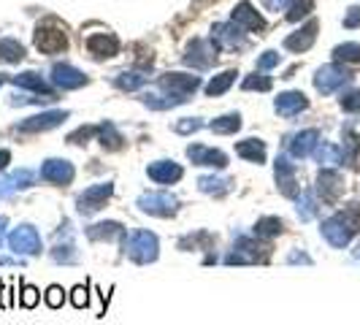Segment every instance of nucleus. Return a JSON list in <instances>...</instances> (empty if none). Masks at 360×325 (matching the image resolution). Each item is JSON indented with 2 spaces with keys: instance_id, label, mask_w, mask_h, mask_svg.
Here are the masks:
<instances>
[{
  "instance_id": "26",
  "label": "nucleus",
  "mask_w": 360,
  "mask_h": 325,
  "mask_svg": "<svg viewBox=\"0 0 360 325\" xmlns=\"http://www.w3.org/2000/svg\"><path fill=\"white\" fill-rule=\"evenodd\" d=\"M233 179H228V176H201L198 179V187H201V193H206V196H225V193H231L233 190Z\"/></svg>"
},
{
  "instance_id": "51",
  "label": "nucleus",
  "mask_w": 360,
  "mask_h": 325,
  "mask_svg": "<svg viewBox=\"0 0 360 325\" xmlns=\"http://www.w3.org/2000/svg\"><path fill=\"white\" fill-rule=\"evenodd\" d=\"M8 163H11V152H8V150H0V171H3V168H6Z\"/></svg>"
},
{
  "instance_id": "21",
  "label": "nucleus",
  "mask_w": 360,
  "mask_h": 325,
  "mask_svg": "<svg viewBox=\"0 0 360 325\" xmlns=\"http://www.w3.org/2000/svg\"><path fill=\"white\" fill-rule=\"evenodd\" d=\"M274 174H277V184L284 196H295V168L287 157H277L274 163Z\"/></svg>"
},
{
  "instance_id": "24",
  "label": "nucleus",
  "mask_w": 360,
  "mask_h": 325,
  "mask_svg": "<svg viewBox=\"0 0 360 325\" xmlns=\"http://www.w3.org/2000/svg\"><path fill=\"white\" fill-rule=\"evenodd\" d=\"M236 154L238 157H244L247 163H265V141H260V138H244V141H238L236 144Z\"/></svg>"
},
{
  "instance_id": "41",
  "label": "nucleus",
  "mask_w": 360,
  "mask_h": 325,
  "mask_svg": "<svg viewBox=\"0 0 360 325\" xmlns=\"http://www.w3.org/2000/svg\"><path fill=\"white\" fill-rule=\"evenodd\" d=\"M38 301H41V293H38L33 285H22V299H19V303H22L25 309H35Z\"/></svg>"
},
{
  "instance_id": "20",
  "label": "nucleus",
  "mask_w": 360,
  "mask_h": 325,
  "mask_svg": "<svg viewBox=\"0 0 360 325\" xmlns=\"http://www.w3.org/2000/svg\"><path fill=\"white\" fill-rule=\"evenodd\" d=\"M51 260H54V263H63V266H74V263H79V252H76L74 239H71V230L65 233V239L57 236V244L51 247Z\"/></svg>"
},
{
  "instance_id": "52",
  "label": "nucleus",
  "mask_w": 360,
  "mask_h": 325,
  "mask_svg": "<svg viewBox=\"0 0 360 325\" xmlns=\"http://www.w3.org/2000/svg\"><path fill=\"white\" fill-rule=\"evenodd\" d=\"M6 225H8V220H6V217H0V247L6 244Z\"/></svg>"
},
{
  "instance_id": "25",
  "label": "nucleus",
  "mask_w": 360,
  "mask_h": 325,
  "mask_svg": "<svg viewBox=\"0 0 360 325\" xmlns=\"http://www.w3.org/2000/svg\"><path fill=\"white\" fill-rule=\"evenodd\" d=\"M317 138H320V133H317V130H304V133H295V136L287 141V150H290L293 157H306L309 152L314 150Z\"/></svg>"
},
{
  "instance_id": "54",
  "label": "nucleus",
  "mask_w": 360,
  "mask_h": 325,
  "mask_svg": "<svg viewBox=\"0 0 360 325\" xmlns=\"http://www.w3.org/2000/svg\"><path fill=\"white\" fill-rule=\"evenodd\" d=\"M8 79H11V76H6V74H0V84H6V81H8Z\"/></svg>"
},
{
  "instance_id": "53",
  "label": "nucleus",
  "mask_w": 360,
  "mask_h": 325,
  "mask_svg": "<svg viewBox=\"0 0 360 325\" xmlns=\"http://www.w3.org/2000/svg\"><path fill=\"white\" fill-rule=\"evenodd\" d=\"M0 266H17V260H11V257H3V255H0Z\"/></svg>"
},
{
  "instance_id": "40",
  "label": "nucleus",
  "mask_w": 360,
  "mask_h": 325,
  "mask_svg": "<svg viewBox=\"0 0 360 325\" xmlns=\"http://www.w3.org/2000/svg\"><path fill=\"white\" fill-rule=\"evenodd\" d=\"M279 51H263L260 57H257V71H271V68H277L279 65Z\"/></svg>"
},
{
  "instance_id": "15",
  "label": "nucleus",
  "mask_w": 360,
  "mask_h": 325,
  "mask_svg": "<svg viewBox=\"0 0 360 325\" xmlns=\"http://www.w3.org/2000/svg\"><path fill=\"white\" fill-rule=\"evenodd\" d=\"M147 176L157 182V184H177L181 176H184V168L174 160H154L147 168Z\"/></svg>"
},
{
  "instance_id": "31",
  "label": "nucleus",
  "mask_w": 360,
  "mask_h": 325,
  "mask_svg": "<svg viewBox=\"0 0 360 325\" xmlns=\"http://www.w3.org/2000/svg\"><path fill=\"white\" fill-rule=\"evenodd\" d=\"M282 230H284V223L279 217H260L255 223L257 239H271V236H279Z\"/></svg>"
},
{
  "instance_id": "18",
  "label": "nucleus",
  "mask_w": 360,
  "mask_h": 325,
  "mask_svg": "<svg viewBox=\"0 0 360 325\" xmlns=\"http://www.w3.org/2000/svg\"><path fill=\"white\" fill-rule=\"evenodd\" d=\"M309 106V100L304 93H295V90H290V93H282L279 98L274 100V109H277V114L279 117H295V114H301L304 109Z\"/></svg>"
},
{
  "instance_id": "34",
  "label": "nucleus",
  "mask_w": 360,
  "mask_h": 325,
  "mask_svg": "<svg viewBox=\"0 0 360 325\" xmlns=\"http://www.w3.org/2000/svg\"><path fill=\"white\" fill-rule=\"evenodd\" d=\"M322 233H325V239L336 244V247H344L347 244V239H350V230H344V225L338 223V220H328L325 225H322Z\"/></svg>"
},
{
  "instance_id": "35",
  "label": "nucleus",
  "mask_w": 360,
  "mask_h": 325,
  "mask_svg": "<svg viewBox=\"0 0 360 325\" xmlns=\"http://www.w3.org/2000/svg\"><path fill=\"white\" fill-rule=\"evenodd\" d=\"M271 84H274V81H271V79H268L265 74H249L247 79H244V81H241V87H244L247 93H249V90H257V93H268V90H271Z\"/></svg>"
},
{
  "instance_id": "50",
  "label": "nucleus",
  "mask_w": 360,
  "mask_h": 325,
  "mask_svg": "<svg viewBox=\"0 0 360 325\" xmlns=\"http://www.w3.org/2000/svg\"><path fill=\"white\" fill-rule=\"evenodd\" d=\"M287 260H290V263H309V257L304 255V252H293Z\"/></svg>"
},
{
  "instance_id": "23",
  "label": "nucleus",
  "mask_w": 360,
  "mask_h": 325,
  "mask_svg": "<svg viewBox=\"0 0 360 325\" xmlns=\"http://www.w3.org/2000/svg\"><path fill=\"white\" fill-rule=\"evenodd\" d=\"M122 233H125V228L117 220H106V223H95V225L87 228V239L90 241H111V239H117Z\"/></svg>"
},
{
  "instance_id": "10",
  "label": "nucleus",
  "mask_w": 360,
  "mask_h": 325,
  "mask_svg": "<svg viewBox=\"0 0 360 325\" xmlns=\"http://www.w3.org/2000/svg\"><path fill=\"white\" fill-rule=\"evenodd\" d=\"M65 120H68V111H41V114L27 117L25 122H19L17 130L19 133H47L51 127L63 125Z\"/></svg>"
},
{
  "instance_id": "42",
  "label": "nucleus",
  "mask_w": 360,
  "mask_h": 325,
  "mask_svg": "<svg viewBox=\"0 0 360 325\" xmlns=\"http://www.w3.org/2000/svg\"><path fill=\"white\" fill-rule=\"evenodd\" d=\"M44 299H47V306H49V309H60V306H63V301H65V290H63L60 285H51Z\"/></svg>"
},
{
  "instance_id": "27",
  "label": "nucleus",
  "mask_w": 360,
  "mask_h": 325,
  "mask_svg": "<svg viewBox=\"0 0 360 325\" xmlns=\"http://www.w3.org/2000/svg\"><path fill=\"white\" fill-rule=\"evenodd\" d=\"M98 141L103 144V150H108V152H117L125 147V138H122V133L114 127V122L98 125Z\"/></svg>"
},
{
  "instance_id": "19",
  "label": "nucleus",
  "mask_w": 360,
  "mask_h": 325,
  "mask_svg": "<svg viewBox=\"0 0 360 325\" xmlns=\"http://www.w3.org/2000/svg\"><path fill=\"white\" fill-rule=\"evenodd\" d=\"M314 38H317V22L311 19L306 27H301V30H295L293 35H287L284 38V49L287 51H306L311 44H314Z\"/></svg>"
},
{
  "instance_id": "44",
  "label": "nucleus",
  "mask_w": 360,
  "mask_h": 325,
  "mask_svg": "<svg viewBox=\"0 0 360 325\" xmlns=\"http://www.w3.org/2000/svg\"><path fill=\"white\" fill-rule=\"evenodd\" d=\"M33 182H35V174H33V171H27V168H22V171H17V174H14V184H17V190H27V187H33Z\"/></svg>"
},
{
  "instance_id": "45",
  "label": "nucleus",
  "mask_w": 360,
  "mask_h": 325,
  "mask_svg": "<svg viewBox=\"0 0 360 325\" xmlns=\"http://www.w3.org/2000/svg\"><path fill=\"white\" fill-rule=\"evenodd\" d=\"M14 190H17L14 176H0V198H8Z\"/></svg>"
},
{
  "instance_id": "1",
  "label": "nucleus",
  "mask_w": 360,
  "mask_h": 325,
  "mask_svg": "<svg viewBox=\"0 0 360 325\" xmlns=\"http://www.w3.org/2000/svg\"><path fill=\"white\" fill-rule=\"evenodd\" d=\"M125 255L138 266H149L160 255V241L152 230H136L125 239Z\"/></svg>"
},
{
  "instance_id": "4",
  "label": "nucleus",
  "mask_w": 360,
  "mask_h": 325,
  "mask_svg": "<svg viewBox=\"0 0 360 325\" xmlns=\"http://www.w3.org/2000/svg\"><path fill=\"white\" fill-rule=\"evenodd\" d=\"M136 206L144 214H152V217H174L177 209H179V198L171 196V193H144Z\"/></svg>"
},
{
  "instance_id": "5",
  "label": "nucleus",
  "mask_w": 360,
  "mask_h": 325,
  "mask_svg": "<svg viewBox=\"0 0 360 325\" xmlns=\"http://www.w3.org/2000/svg\"><path fill=\"white\" fill-rule=\"evenodd\" d=\"M217 44L208 38H193V44L187 47V54H184V63L190 65V68H195V71H206V68H211L214 63H217Z\"/></svg>"
},
{
  "instance_id": "37",
  "label": "nucleus",
  "mask_w": 360,
  "mask_h": 325,
  "mask_svg": "<svg viewBox=\"0 0 360 325\" xmlns=\"http://www.w3.org/2000/svg\"><path fill=\"white\" fill-rule=\"evenodd\" d=\"M334 54L347 63H360V44H341V47H336Z\"/></svg>"
},
{
  "instance_id": "7",
  "label": "nucleus",
  "mask_w": 360,
  "mask_h": 325,
  "mask_svg": "<svg viewBox=\"0 0 360 325\" xmlns=\"http://www.w3.org/2000/svg\"><path fill=\"white\" fill-rule=\"evenodd\" d=\"M38 176H41L44 182H49V184H57V187H68V184L74 182V176H76V168H74V163H71V160L49 157V160L41 166Z\"/></svg>"
},
{
  "instance_id": "11",
  "label": "nucleus",
  "mask_w": 360,
  "mask_h": 325,
  "mask_svg": "<svg viewBox=\"0 0 360 325\" xmlns=\"http://www.w3.org/2000/svg\"><path fill=\"white\" fill-rule=\"evenodd\" d=\"M35 49L44 54H60L68 49V35L57 27H38L35 30Z\"/></svg>"
},
{
  "instance_id": "16",
  "label": "nucleus",
  "mask_w": 360,
  "mask_h": 325,
  "mask_svg": "<svg viewBox=\"0 0 360 325\" xmlns=\"http://www.w3.org/2000/svg\"><path fill=\"white\" fill-rule=\"evenodd\" d=\"M347 79H350V74H347L344 68H338V65H322V68L317 71V76H314V87H317L322 95H328V93L338 90Z\"/></svg>"
},
{
  "instance_id": "17",
  "label": "nucleus",
  "mask_w": 360,
  "mask_h": 325,
  "mask_svg": "<svg viewBox=\"0 0 360 325\" xmlns=\"http://www.w3.org/2000/svg\"><path fill=\"white\" fill-rule=\"evenodd\" d=\"M87 51L98 60H106V57H114L120 51V41L114 33H92L87 38Z\"/></svg>"
},
{
  "instance_id": "12",
  "label": "nucleus",
  "mask_w": 360,
  "mask_h": 325,
  "mask_svg": "<svg viewBox=\"0 0 360 325\" xmlns=\"http://www.w3.org/2000/svg\"><path fill=\"white\" fill-rule=\"evenodd\" d=\"M51 84L60 90H79L87 84V76L68 63H54L51 65Z\"/></svg>"
},
{
  "instance_id": "13",
  "label": "nucleus",
  "mask_w": 360,
  "mask_h": 325,
  "mask_svg": "<svg viewBox=\"0 0 360 325\" xmlns=\"http://www.w3.org/2000/svg\"><path fill=\"white\" fill-rule=\"evenodd\" d=\"M231 22H236L241 30H252V33H263V30H265V19L252 8L249 0H241V3L233 8Z\"/></svg>"
},
{
  "instance_id": "43",
  "label": "nucleus",
  "mask_w": 360,
  "mask_h": 325,
  "mask_svg": "<svg viewBox=\"0 0 360 325\" xmlns=\"http://www.w3.org/2000/svg\"><path fill=\"white\" fill-rule=\"evenodd\" d=\"M71 303H74L76 309H84V306L90 303V290H87V285H76V287L71 290Z\"/></svg>"
},
{
  "instance_id": "6",
  "label": "nucleus",
  "mask_w": 360,
  "mask_h": 325,
  "mask_svg": "<svg viewBox=\"0 0 360 325\" xmlns=\"http://www.w3.org/2000/svg\"><path fill=\"white\" fill-rule=\"evenodd\" d=\"M114 196V184L111 182H101V184H92L87 187L81 196L76 198L79 214H95L106 206V200Z\"/></svg>"
},
{
  "instance_id": "49",
  "label": "nucleus",
  "mask_w": 360,
  "mask_h": 325,
  "mask_svg": "<svg viewBox=\"0 0 360 325\" xmlns=\"http://www.w3.org/2000/svg\"><path fill=\"white\" fill-rule=\"evenodd\" d=\"M260 3H263V6L268 8V11H282V8L287 6V3H290V0H260Z\"/></svg>"
},
{
  "instance_id": "38",
  "label": "nucleus",
  "mask_w": 360,
  "mask_h": 325,
  "mask_svg": "<svg viewBox=\"0 0 360 325\" xmlns=\"http://www.w3.org/2000/svg\"><path fill=\"white\" fill-rule=\"evenodd\" d=\"M204 127V122L198 120V117H184V120H179L177 125H174V130L179 133V136H190V133H198Z\"/></svg>"
},
{
  "instance_id": "33",
  "label": "nucleus",
  "mask_w": 360,
  "mask_h": 325,
  "mask_svg": "<svg viewBox=\"0 0 360 325\" xmlns=\"http://www.w3.org/2000/svg\"><path fill=\"white\" fill-rule=\"evenodd\" d=\"M114 84L120 90H125V93H133V90H141L147 84V76L141 74V71H125V74H120L114 79Z\"/></svg>"
},
{
  "instance_id": "47",
  "label": "nucleus",
  "mask_w": 360,
  "mask_h": 325,
  "mask_svg": "<svg viewBox=\"0 0 360 325\" xmlns=\"http://www.w3.org/2000/svg\"><path fill=\"white\" fill-rule=\"evenodd\" d=\"M298 214H301V220H309V217L314 214V203H311L309 196H304V203L298 200Z\"/></svg>"
},
{
  "instance_id": "9",
  "label": "nucleus",
  "mask_w": 360,
  "mask_h": 325,
  "mask_svg": "<svg viewBox=\"0 0 360 325\" xmlns=\"http://www.w3.org/2000/svg\"><path fill=\"white\" fill-rule=\"evenodd\" d=\"M211 41L217 44V49H225V51H236L247 47V38H244L241 27L236 25V22H220V25L211 27Z\"/></svg>"
},
{
  "instance_id": "2",
  "label": "nucleus",
  "mask_w": 360,
  "mask_h": 325,
  "mask_svg": "<svg viewBox=\"0 0 360 325\" xmlns=\"http://www.w3.org/2000/svg\"><path fill=\"white\" fill-rule=\"evenodd\" d=\"M268 255H271V244H265V241H260V239H247V236H241L238 241H236V247L233 252L225 257V263L228 266H249V263H265L268 260Z\"/></svg>"
},
{
  "instance_id": "29",
  "label": "nucleus",
  "mask_w": 360,
  "mask_h": 325,
  "mask_svg": "<svg viewBox=\"0 0 360 325\" xmlns=\"http://www.w3.org/2000/svg\"><path fill=\"white\" fill-rule=\"evenodd\" d=\"M236 71L233 68H228V71H222L220 76H214L208 84H206V95L208 98H217V95H222V93H228L231 90V84L236 81Z\"/></svg>"
},
{
  "instance_id": "8",
  "label": "nucleus",
  "mask_w": 360,
  "mask_h": 325,
  "mask_svg": "<svg viewBox=\"0 0 360 325\" xmlns=\"http://www.w3.org/2000/svg\"><path fill=\"white\" fill-rule=\"evenodd\" d=\"M198 87H201V76L193 74H165L160 79V90L168 93V95H177L181 100L190 98Z\"/></svg>"
},
{
  "instance_id": "3",
  "label": "nucleus",
  "mask_w": 360,
  "mask_h": 325,
  "mask_svg": "<svg viewBox=\"0 0 360 325\" xmlns=\"http://www.w3.org/2000/svg\"><path fill=\"white\" fill-rule=\"evenodd\" d=\"M8 250L14 252V255L35 257V255H41V250H44V241H41L38 230L30 225V223H25V225L11 230V236H8Z\"/></svg>"
},
{
  "instance_id": "28",
  "label": "nucleus",
  "mask_w": 360,
  "mask_h": 325,
  "mask_svg": "<svg viewBox=\"0 0 360 325\" xmlns=\"http://www.w3.org/2000/svg\"><path fill=\"white\" fill-rule=\"evenodd\" d=\"M25 60V47L17 41V38H0V63L6 65H14V63H22Z\"/></svg>"
},
{
  "instance_id": "22",
  "label": "nucleus",
  "mask_w": 360,
  "mask_h": 325,
  "mask_svg": "<svg viewBox=\"0 0 360 325\" xmlns=\"http://www.w3.org/2000/svg\"><path fill=\"white\" fill-rule=\"evenodd\" d=\"M8 81H14L17 87H22V90H30V93H44V95H54L51 93V87L47 84V79L41 74H35V71H25V74H17V76H11Z\"/></svg>"
},
{
  "instance_id": "30",
  "label": "nucleus",
  "mask_w": 360,
  "mask_h": 325,
  "mask_svg": "<svg viewBox=\"0 0 360 325\" xmlns=\"http://www.w3.org/2000/svg\"><path fill=\"white\" fill-rule=\"evenodd\" d=\"M211 133H220V136H233L236 130H241V114H222V117H217V120H211Z\"/></svg>"
},
{
  "instance_id": "39",
  "label": "nucleus",
  "mask_w": 360,
  "mask_h": 325,
  "mask_svg": "<svg viewBox=\"0 0 360 325\" xmlns=\"http://www.w3.org/2000/svg\"><path fill=\"white\" fill-rule=\"evenodd\" d=\"M92 136H98V125H84V127H79V130H74V133L68 136V141H71V144H87Z\"/></svg>"
},
{
  "instance_id": "14",
  "label": "nucleus",
  "mask_w": 360,
  "mask_h": 325,
  "mask_svg": "<svg viewBox=\"0 0 360 325\" xmlns=\"http://www.w3.org/2000/svg\"><path fill=\"white\" fill-rule=\"evenodd\" d=\"M187 157H190L195 166H211V168H225V166H228V154H225V152L214 150V147H204V144L187 147Z\"/></svg>"
},
{
  "instance_id": "46",
  "label": "nucleus",
  "mask_w": 360,
  "mask_h": 325,
  "mask_svg": "<svg viewBox=\"0 0 360 325\" xmlns=\"http://www.w3.org/2000/svg\"><path fill=\"white\" fill-rule=\"evenodd\" d=\"M341 106H344L347 111H355V109H360V90H358V93H350V95H344V98H341Z\"/></svg>"
},
{
  "instance_id": "32",
  "label": "nucleus",
  "mask_w": 360,
  "mask_h": 325,
  "mask_svg": "<svg viewBox=\"0 0 360 325\" xmlns=\"http://www.w3.org/2000/svg\"><path fill=\"white\" fill-rule=\"evenodd\" d=\"M141 100H144V106H149V109H154V111H165V109H174V106L184 103L181 98L168 95V93H163V95H152V93H147V95H141Z\"/></svg>"
},
{
  "instance_id": "36",
  "label": "nucleus",
  "mask_w": 360,
  "mask_h": 325,
  "mask_svg": "<svg viewBox=\"0 0 360 325\" xmlns=\"http://www.w3.org/2000/svg\"><path fill=\"white\" fill-rule=\"evenodd\" d=\"M311 8H314V0H295L293 3V8L287 11V22H298V19H304L311 14Z\"/></svg>"
},
{
  "instance_id": "48",
  "label": "nucleus",
  "mask_w": 360,
  "mask_h": 325,
  "mask_svg": "<svg viewBox=\"0 0 360 325\" xmlns=\"http://www.w3.org/2000/svg\"><path fill=\"white\" fill-rule=\"evenodd\" d=\"M344 27H360V6L350 8V14L344 17Z\"/></svg>"
}]
</instances>
